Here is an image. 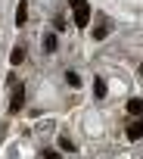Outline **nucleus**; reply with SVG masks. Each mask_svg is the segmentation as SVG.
<instances>
[{"label": "nucleus", "mask_w": 143, "mask_h": 159, "mask_svg": "<svg viewBox=\"0 0 143 159\" xmlns=\"http://www.w3.org/2000/svg\"><path fill=\"white\" fill-rule=\"evenodd\" d=\"M65 81H68V84H72V88H78V84H81V78H78V75H75V72H68V75H65Z\"/></svg>", "instance_id": "6e6552de"}, {"label": "nucleus", "mask_w": 143, "mask_h": 159, "mask_svg": "<svg viewBox=\"0 0 143 159\" xmlns=\"http://www.w3.org/2000/svg\"><path fill=\"white\" fill-rule=\"evenodd\" d=\"M59 147H62V150H75V143H72V137H59Z\"/></svg>", "instance_id": "9d476101"}, {"label": "nucleus", "mask_w": 143, "mask_h": 159, "mask_svg": "<svg viewBox=\"0 0 143 159\" xmlns=\"http://www.w3.org/2000/svg\"><path fill=\"white\" fill-rule=\"evenodd\" d=\"M22 106H25V91H22V88H16V91H13V103H10V112H22Z\"/></svg>", "instance_id": "f03ea898"}, {"label": "nucleus", "mask_w": 143, "mask_h": 159, "mask_svg": "<svg viewBox=\"0 0 143 159\" xmlns=\"http://www.w3.org/2000/svg\"><path fill=\"white\" fill-rule=\"evenodd\" d=\"M44 50H56V38H53V34L44 38Z\"/></svg>", "instance_id": "1a4fd4ad"}, {"label": "nucleus", "mask_w": 143, "mask_h": 159, "mask_svg": "<svg viewBox=\"0 0 143 159\" xmlns=\"http://www.w3.org/2000/svg\"><path fill=\"white\" fill-rule=\"evenodd\" d=\"M93 97H106V81H103V78L93 81Z\"/></svg>", "instance_id": "20e7f679"}, {"label": "nucleus", "mask_w": 143, "mask_h": 159, "mask_svg": "<svg viewBox=\"0 0 143 159\" xmlns=\"http://www.w3.org/2000/svg\"><path fill=\"white\" fill-rule=\"evenodd\" d=\"M140 75H143V66H140Z\"/></svg>", "instance_id": "f8f14e48"}, {"label": "nucleus", "mask_w": 143, "mask_h": 159, "mask_svg": "<svg viewBox=\"0 0 143 159\" xmlns=\"http://www.w3.org/2000/svg\"><path fill=\"white\" fill-rule=\"evenodd\" d=\"M44 159H62V156H59L56 150H47V153H44Z\"/></svg>", "instance_id": "9b49d317"}, {"label": "nucleus", "mask_w": 143, "mask_h": 159, "mask_svg": "<svg viewBox=\"0 0 143 159\" xmlns=\"http://www.w3.org/2000/svg\"><path fill=\"white\" fill-rule=\"evenodd\" d=\"M25 19H28V10H25V3H19V10H16V25H25Z\"/></svg>", "instance_id": "39448f33"}, {"label": "nucleus", "mask_w": 143, "mask_h": 159, "mask_svg": "<svg viewBox=\"0 0 143 159\" xmlns=\"http://www.w3.org/2000/svg\"><path fill=\"white\" fill-rule=\"evenodd\" d=\"M22 59H25V50H22V47H16V50H13V56H10V62H13V66H19Z\"/></svg>", "instance_id": "0eeeda50"}, {"label": "nucleus", "mask_w": 143, "mask_h": 159, "mask_svg": "<svg viewBox=\"0 0 143 159\" xmlns=\"http://www.w3.org/2000/svg\"><path fill=\"white\" fill-rule=\"evenodd\" d=\"M128 112H134V116H143V100H131V103H128Z\"/></svg>", "instance_id": "423d86ee"}, {"label": "nucleus", "mask_w": 143, "mask_h": 159, "mask_svg": "<svg viewBox=\"0 0 143 159\" xmlns=\"http://www.w3.org/2000/svg\"><path fill=\"white\" fill-rule=\"evenodd\" d=\"M68 3L75 7V25L84 28V25L90 22V7H87V0H68Z\"/></svg>", "instance_id": "f257e3e1"}, {"label": "nucleus", "mask_w": 143, "mask_h": 159, "mask_svg": "<svg viewBox=\"0 0 143 159\" xmlns=\"http://www.w3.org/2000/svg\"><path fill=\"white\" fill-rule=\"evenodd\" d=\"M128 137H131V140H140V137H143V119H137V122L128 125Z\"/></svg>", "instance_id": "7ed1b4c3"}]
</instances>
